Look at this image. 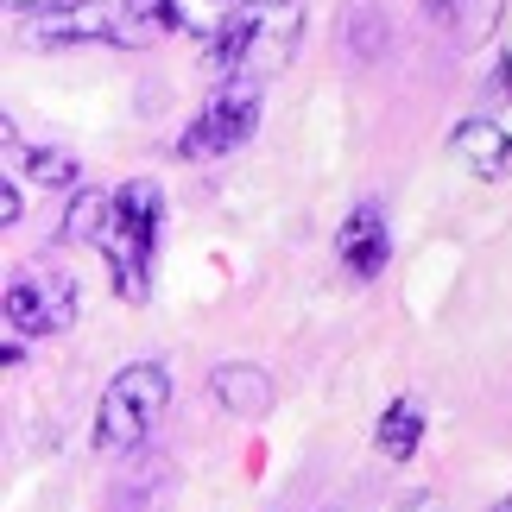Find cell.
Wrapping results in <instances>:
<instances>
[{
  "label": "cell",
  "mask_w": 512,
  "mask_h": 512,
  "mask_svg": "<svg viewBox=\"0 0 512 512\" xmlns=\"http://www.w3.org/2000/svg\"><path fill=\"white\" fill-rule=\"evenodd\" d=\"M159 228H165V203H159V184L152 177H133V184L114 190V209H108V228H102V247L108 253V272H114V291L127 304H146L152 298V260H159Z\"/></svg>",
  "instance_id": "1"
},
{
  "label": "cell",
  "mask_w": 512,
  "mask_h": 512,
  "mask_svg": "<svg viewBox=\"0 0 512 512\" xmlns=\"http://www.w3.org/2000/svg\"><path fill=\"white\" fill-rule=\"evenodd\" d=\"M165 411H171V367L165 361L121 367L102 386V399H95V449H102V456H127V449H140L152 430H159Z\"/></svg>",
  "instance_id": "2"
},
{
  "label": "cell",
  "mask_w": 512,
  "mask_h": 512,
  "mask_svg": "<svg viewBox=\"0 0 512 512\" xmlns=\"http://www.w3.org/2000/svg\"><path fill=\"white\" fill-rule=\"evenodd\" d=\"M260 127V89L253 83H222V95H209V108H196V121L177 133V159L203 165V159H222Z\"/></svg>",
  "instance_id": "3"
},
{
  "label": "cell",
  "mask_w": 512,
  "mask_h": 512,
  "mask_svg": "<svg viewBox=\"0 0 512 512\" xmlns=\"http://www.w3.org/2000/svg\"><path fill=\"white\" fill-rule=\"evenodd\" d=\"M76 323V279L64 272H32V279L7 285V329L19 336H51V329Z\"/></svg>",
  "instance_id": "4"
},
{
  "label": "cell",
  "mask_w": 512,
  "mask_h": 512,
  "mask_svg": "<svg viewBox=\"0 0 512 512\" xmlns=\"http://www.w3.org/2000/svg\"><path fill=\"white\" fill-rule=\"evenodd\" d=\"M32 45H121V7H102V0H70L57 13H38Z\"/></svg>",
  "instance_id": "5"
},
{
  "label": "cell",
  "mask_w": 512,
  "mask_h": 512,
  "mask_svg": "<svg viewBox=\"0 0 512 512\" xmlns=\"http://www.w3.org/2000/svg\"><path fill=\"white\" fill-rule=\"evenodd\" d=\"M241 13H247L253 64L285 70L291 51H298V38H304V7H298V0H241Z\"/></svg>",
  "instance_id": "6"
},
{
  "label": "cell",
  "mask_w": 512,
  "mask_h": 512,
  "mask_svg": "<svg viewBox=\"0 0 512 512\" xmlns=\"http://www.w3.org/2000/svg\"><path fill=\"white\" fill-rule=\"evenodd\" d=\"M336 260L348 279H380L386 260H392V234H386V215L380 203H354L342 215V228H336Z\"/></svg>",
  "instance_id": "7"
},
{
  "label": "cell",
  "mask_w": 512,
  "mask_h": 512,
  "mask_svg": "<svg viewBox=\"0 0 512 512\" xmlns=\"http://www.w3.org/2000/svg\"><path fill=\"white\" fill-rule=\"evenodd\" d=\"M449 152L481 177V184H500V177H512V133L494 121V114H475V121H462L456 133H449Z\"/></svg>",
  "instance_id": "8"
},
{
  "label": "cell",
  "mask_w": 512,
  "mask_h": 512,
  "mask_svg": "<svg viewBox=\"0 0 512 512\" xmlns=\"http://www.w3.org/2000/svg\"><path fill=\"white\" fill-rule=\"evenodd\" d=\"M424 424H430L424 399H418V392H399V399L380 411V424H373V443H380L386 462H411L424 449Z\"/></svg>",
  "instance_id": "9"
},
{
  "label": "cell",
  "mask_w": 512,
  "mask_h": 512,
  "mask_svg": "<svg viewBox=\"0 0 512 512\" xmlns=\"http://www.w3.org/2000/svg\"><path fill=\"white\" fill-rule=\"evenodd\" d=\"M209 386H215V399H222V411H234V418H266L272 411V380H266V367H253V361H222L209 373Z\"/></svg>",
  "instance_id": "10"
},
{
  "label": "cell",
  "mask_w": 512,
  "mask_h": 512,
  "mask_svg": "<svg viewBox=\"0 0 512 512\" xmlns=\"http://www.w3.org/2000/svg\"><path fill=\"white\" fill-rule=\"evenodd\" d=\"M430 13L443 19L449 32H456V45H487V38L500 32V19H506V0H430Z\"/></svg>",
  "instance_id": "11"
},
{
  "label": "cell",
  "mask_w": 512,
  "mask_h": 512,
  "mask_svg": "<svg viewBox=\"0 0 512 512\" xmlns=\"http://www.w3.org/2000/svg\"><path fill=\"white\" fill-rule=\"evenodd\" d=\"M165 32H184L177 0H121V45H152Z\"/></svg>",
  "instance_id": "12"
},
{
  "label": "cell",
  "mask_w": 512,
  "mask_h": 512,
  "mask_svg": "<svg viewBox=\"0 0 512 512\" xmlns=\"http://www.w3.org/2000/svg\"><path fill=\"white\" fill-rule=\"evenodd\" d=\"M108 209H114V190H76L70 196V209H64V222H57V241H102V228H108Z\"/></svg>",
  "instance_id": "13"
},
{
  "label": "cell",
  "mask_w": 512,
  "mask_h": 512,
  "mask_svg": "<svg viewBox=\"0 0 512 512\" xmlns=\"http://www.w3.org/2000/svg\"><path fill=\"white\" fill-rule=\"evenodd\" d=\"M348 51L361 57V64L386 57V19H380L373 0H354V7H348Z\"/></svg>",
  "instance_id": "14"
},
{
  "label": "cell",
  "mask_w": 512,
  "mask_h": 512,
  "mask_svg": "<svg viewBox=\"0 0 512 512\" xmlns=\"http://www.w3.org/2000/svg\"><path fill=\"white\" fill-rule=\"evenodd\" d=\"M26 177L45 184V190H70L76 177H83V165H76L64 146H38V152H26Z\"/></svg>",
  "instance_id": "15"
},
{
  "label": "cell",
  "mask_w": 512,
  "mask_h": 512,
  "mask_svg": "<svg viewBox=\"0 0 512 512\" xmlns=\"http://www.w3.org/2000/svg\"><path fill=\"white\" fill-rule=\"evenodd\" d=\"M234 13H241V0H177V19H184V32H196V38H215Z\"/></svg>",
  "instance_id": "16"
},
{
  "label": "cell",
  "mask_w": 512,
  "mask_h": 512,
  "mask_svg": "<svg viewBox=\"0 0 512 512\" xmlns=\"http://www.w3.org/2000/svg\"><path fill=\"white\" fill-rule=\"evenodd\" d=\"M506 95H512V57L500 51V57H494V70H487V89H481V108H506Z\"/></svg>",
  "instance_id": "17"
},
{
  "label": "cell",
  "mask_w": 512,
  "mask_h": 512,
  "mask_svg": "<svg viewBox=\"0 0 512 512\" xmlns=\"http://www.w3.org/2000/svg\"><path fill=\"white\" fill-rule=\"evenodd\" d=\"M26 222V203H19V184L7 177V184H0V228H19Z\"/></svg>",
  "instance_id": "18"
},
{
  "label": "cell",
  "mask_w": 512,
  "mask_h": 512,
  "mask_svg": "<svg viewBox=\"0 0 512 512\" xmlns=\"http://www.w3.org/2000/svg\"><path fill=\"white\" fill-rule=\"evenodd\" d=\"M19 361H26V336L7 329V336H0V367H19Z\"/></svg>",
  "instance_id": "19"
},
{
  "label": "cell",
  "mask_w": 512,
  "mask_h": 512,
  "mask_svg": "<svg viewBox=\"0 0 512 512\" xmlns=\"http://www.w3.org/2000/svg\"><path fill=\"white\" fill-rule=\"evenodd\" d=\"M13 13H57V7H70V0H7Z\"/></svg>",
  "instance_id": "20"
},
{
  "label": "cell",
  "mask_w": 512,
  "mask_h": 512,
  "mask_svg": "<svg viewBox=\"0 0 512 512\" xmlns=\"http://www.w3.org/2000/svg\"><path fill=\"white\" fill-rule=\"evenodd\" d=\"M487 512H512V494H506V500H494V506H487Z\"/></svg>",
  "instance_id": "21"
}]
</instances>
